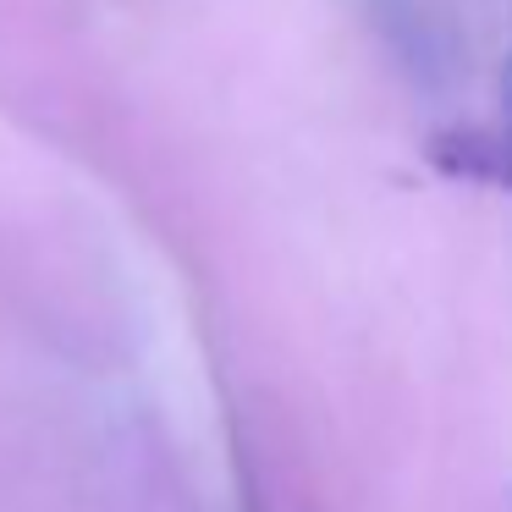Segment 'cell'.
<instances>
[{
    "label": "cell",
    "mask_w": 512,
    "mask_h": 512,
    "mask_svg": "<svg viewBox=\"0 0 512 512\" xmlns=\"http://www.w3.org/2000/svg\"><path fill=\"white\" fill-rule=\"evenodd\" d=\"M424 160L452 182L512 193V133L490 122H452L424 138Z\"/></svg>",
    "instance_id": "1"
}]
</instances>
